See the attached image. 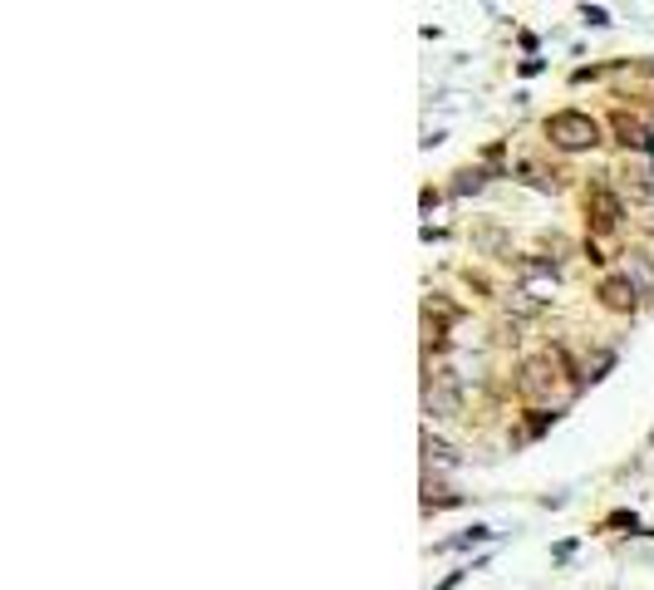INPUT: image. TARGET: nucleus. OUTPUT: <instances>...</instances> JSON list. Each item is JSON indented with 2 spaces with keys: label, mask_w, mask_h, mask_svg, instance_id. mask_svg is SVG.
<instances>
[{
  "label": "nucleus",
  "mask_w": 654,
  "mask_h": 590,
  "mask_svg": "<svg viewBox=\"0 0 654 590\" xmlns=\"http://www.w3.org/2000/svg\"><path fill=\"white\" fill-rule=\"evenodd\" d=\"M625 192H630V197H640V202H654V173H650V168L625 173Z\"/></svg>",
  "instance_id": "5"
},
{
  "label": "nucleus",
  "mask_w": 654,
  "mask_h": 590,
  "mask_svg": "<svg viewBox=\"0 0 654 590\" xmlns=\"http://www.w3.org/2000/svg\"><path fill=\"white\" fill-rule=\"evenodd\" d=\"M428 409L438 413V418H453V413H458V389L443 379L438 389H428Z\"/></svg>",
  "instance_id": "3"
},
{
  "label": "nucleus",
  "mask_w": 654,
  "mask_h": 590,
  "mask_svg": "<svg viewBox=\"0 0 654 590\" xmlns=\"http://www.w3.org/2000/svg\"><path fill=\"white\" fill-rule=\"evenodd\" d=\"M591 202H595V212H600V217H595V222H600V227H605V232H610V227H615V222H620V202H615V197H610V192H605V187H600V192H595Z\"/></svg>",
  "instance_id": "6"
},
{
  "label": "nucleus",
  "mask_w": 654,
  "mask_h": 590,
  "mask_svg": "<svg viewBox=\"0 0 654 590\" xmlns=\"http://www.w3.org/2000/svg\"><path fill=\"white\" fill-rule=\"evenodd\" d=\"M546 133H551L561 148H591L595 138H600V128H595L586 114H556L546 123Z\"/></svg>",
  "instance_id": "2"
},
{
  "label": "nucleus",
  "mask_w": 654,
  "mask_h": 590,
  "mask_svg": "<svg viewBox=\"0 0 654 590\" xmlns=\"http://www.w3.org/2000/svg\"><path fill=\"white\" fill-rule=\"evenodd\" d=\"M556 359L551 354H536L522 364V374H517V389H522V399H532V404H546L551 399V389H556Z\"/></svg>",
  "instance_id": "1"
},
{
  "label": "nucleus",
  "mask_w": 654,
  "mask_h": 590,
  "mask_svg": "<svg viewBox=\"0 0 654 590\" xmlns=\"http://www.w3.org/2000/svg\"><path fill=\"white\" fill-rule=\"evenodd\" d=\"M615 128H620V143H625V148H630V143H635V148H650V133H645L640 123H630V118H615Z\"/></svg>",
  "instance_id": "7"
},
{
  "label": "nucleus",
  "mask_w": 654,
  "mask_h": 590,
  "mask_svg": "<svg viewBox=\"0 0 654 590\" xmlns=\"http://www.w3.org/2000/svg\"><path fill=\"white\" fill-rule=\"evenodd\" d=\"M600 295H605L610 310H630V305H635V286H630V281H605Z\"/></svg>",
  "instance_id": "4"
}]
</instances>
